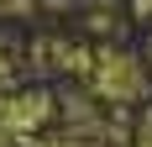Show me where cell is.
Masks as SVG:
<instances>
[{
    "mask_svg": "<svg viewBox=\"0 0 152 147\" xmlns=\"http://www.w3.org/2000/svg\"><path fill=\"white\" fill-rule=\"evenodd\" d=\"M42 116H47V95H26L21 105H11V110H5V132H31Z\"/></svg>",
    "mask_w": 152,
    "mask_h": 147,
    "instance_id": "2",
    "label": "cell"
},
{
    "mask_svg": "<svg viewBox=\"0 0 152 147\" xmlns=\"http://www.w3.org/2000/svg\"><path fill=\"white\" fill-rule=\"evenodd\" d=\"M94 89L105 95V100H137L142 89H147V74L131 53L121 47H105L100 58H94Z\"/></svg>",
    "mask_w": 152,
    "mask_h": 147,
    "instance_id": "1",
    "label": "cell"
}]
</instances>
